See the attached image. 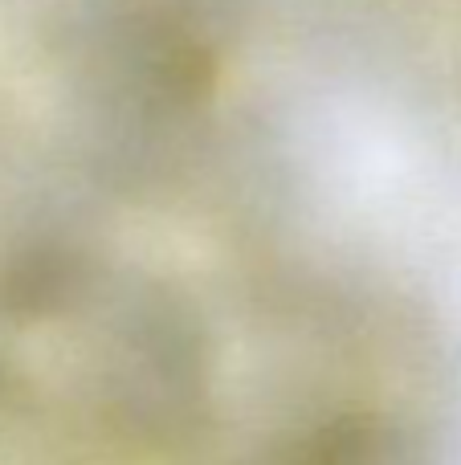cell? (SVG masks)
<instances>
[{"label":"cell","instance_id":"6da1fadb","mask_svg":"<svg viewBox=\"0 0 461 465\" xmlns=\"http://www.w3.org/2000/svg\"><path fill=\"white\" fill-rule=\"evenodd\" d=\"M103 401L114 425L147 445H180L209 412V343L172 290H131L103 351Z\"/></svg>","mask_w":461,"mask_h":465},{"label":"cell","instance_id":"7a4b0ae2","mask_svg":"<svg viewBox=\"0 0 461 465\" xmlns=\"http://www.w3.org/2000/svg\"><path fill=\"white\" fill-rule=\"evenodd\" d=\"M86 286V253L74 241L37 237L0 253V319L41 322L62 314Z\"/></svg>","mask_w":461,"mask_h":465},{"label":"cell","instance_id":"3957f363","mask_svg":"<svg viewBox=\"0 0 461 465\" xmlns=\"http://www.w3.org/2000/svg\"><path fill=\"white\" fill-rule=\"evenodd\" d=\"M270 465H413L408 437L372 409H339L307 420L274 445Z\"/></svg>","mask_w":461,"mask_h":465}]
</instances>
